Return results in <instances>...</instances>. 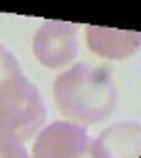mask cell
I'll return each instance as SVG.
<instances>
[{"label":"cell","instance_id":"2","mask_svg":"<svg viewBox=\"0 0 141 158\" xmlns=\"http://www.w3.org/2000/svg\"><path fill=\"white\" fill-rule=\"evenodd\" d=\"M47 122V108L36 85L27 80L17 57L0 51V133H13L21 141L38 133Z\"/></svg>","mask_w":141,"mask_h":158},{"label":"cell","instance_id":"7","mask_svg":"<svg viewBox=\"0 0 141 158\" xmlns=\"http://www.w3.org/2000/svg\"><path fill=\"white\" fill-rule=\"evenodd\" d=\"M0 158H30V154L17 135L0 133Z\"/></svg>","mask_w":141,"mask_h":158},{"label":"cell","instance_id":"1","mask_svg":"<svg viewBox=\"0 0 141 158\" xmlns=\"http://www.w3.org/2000/svg\"><path fill=\"white\" fill-rule=\"evenodd\" d=\"M53 95L65 120L76 124L106 120L118 103V89L110 70L91 63H76L59 74L53 82Z\"/></svg>","mask_w":141,"mask_h":158},{"label":"cell","instance_id":"6","mask_svg":"<svg viewBox=\"0 0 141 158\" xmlns=\"http://www.w3.org/2000/svg\"><path fill=\"white\" fill-rule=\"evenodd\" d=\"M86 44L99 57L107 59H126L135 55L141 47L139 32L131 30H114V27H101V25H89L86 27Z\"/></svg>","mask_w":141,"mask_h":158},{"label":"cell","instance_id":"3","mask_svg":"<svg viewBox=\"0 0 141 158\" xmlns=\"http://www.w3.org/2000/svg\"><path fill=\"white\" fill-rule=\"evenodd\" d=\"M89 146L91 139L82 124L55 120L38 133L32 158H82Z\"/></svg>","mask_w":141,"mask_h":158},{"label":"cell","instance_id":"5","mask_svg":"<svg viewBox=\"0 0 141 158\" xmlns=\"http://www.w3.org/2000/svg\"><path fill=\"white\" fill-rule=\"evenodd\" d=\"M89 152L93 158H139L141 129L137 122H118L103 129L91 141Z\"/></svg>","mask_w":141,"mask_h":158},{"label":"cell","instance_id":"8","mask_svg":"<svg viewBox=\"0 0 141 158\" xmlns=\"http://www.w3.org/2000/svg\"><path fill=\"white\" fill-rule=\"evenodd\" d=\"M0 51H2V47H0Z\"/></svg>","mask_w":141,"mask_h":158},{"label":"cell","instance_id":"4","mask_svg":"<svg viewBox=\"0 0 141 158\" xmlns=\"http://www.w3.org/2000/svg\"><path fill=\"white\" fill-rule=\"evenodd\" d=\"M78 25L68 21H47L34 36V55L44 68H61L78 55Z\"/></svg>","mask_w":141,"mask_h":158}]
</instances>
